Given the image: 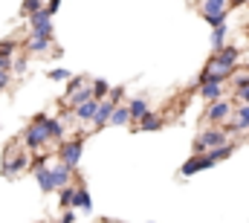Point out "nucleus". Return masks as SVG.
Instances as JSON below:
<instances>
[{"label": "nucleus", "instance_id": "nucleus-6", "mask_svg": "<svg viewBox=\"0 0 249 223\" xmlns=\"http://www.w3.org/2000/svg\"><path fill=\"white\" fill-rule=\"evenodd\" d=\"M226 116H229V102H212V108L206 111V119L212 122V125H220V122H226Z\"/></svg>", "mask_w": 249, "mask_h": 223}, {"label": "nucleus", "instance_id": "nucleus-23", "mask_svg": "<svg viewBox=\"0 0 249 223\" xmlns=\"http://www.w3.org/2000/svg\"><path fill=\"white\" fill-rule=\"evenodd\" d=\"M235 130H249V105L238 111V119H235Z\"/></svg>", "mask_w": 249, "mask_h": 223}, {"label": "nucleus", "instance_id": "nucleus-12", "mask_svg": "<svg viewBox=\"0 0 249 223\" xmlns=\"http://www.w3.org/2000/svg\"><path fill=\"white\" fill-rule=\"evenodd\" d=\"M70 168H64L61 163H55V166H50V177H53V186H64V183H70Z\"/></svg>", "mask_w": 249, "mask_h": 223}, {"label": "nucleus", "instance_id": "nucleus-18", "mask_svg": "<svg viewBox=\"0 0 249 223\" xmlns=\"http://www.w3.org/2000/svg\"><path fill=\"white\" fill-rule=\"evenodd\" d=\"M232 151H235V145L229 142V145H223V148H214V151H209L206 157H209V160H212V166H214V163H220V160H226V157H229Z\"/></svg>", "mask_w": 249, "mask_h": 223}, {"label": "nucleus", "instance_id": "nucleus-27", "mask_svg": "<svg viewBox=\"0 0 249 223\" xmlns=\"http://www.w3.org/2000/svg\"><path fill=\"white\" fill-rule=\"evenodd\" d=\"M9 67H12V58H3V56H0V73H9Z\"/></svg>", "mask_w": 249, "mask_h": 223}, {"label": "nucleus", "instance_id": "nucleus-2", "mask_svg": "<svg viewBox=\"0 0 249 223\" xmlns=\"http://www.w3.org/2000/svg\"><path fill=\"white\" fill-rule=\"evenodd\" d=\"M203 9V15H206V20L217 29V26H223V15H226V9H229V3L226 0H209V3H203L200 6Z\"/></svg>", "mask_w": 249, "mask_h": 223}, {"label": "nucleus", "instance_id": "nucleus-17", "mask_svg": "<svg viewBox=\"0 0 249 223\" xmlns=\"http://www.w3.org/2000/svg\"><path fill=\"white\" fill-rule=\"evenodd\" d=\"M139 122H142V125H139L142 130H160V128H162V119H160L157 113H145Z\"/></svg>", "mask_w": 249, "mask_h": 223}, {"label": "nucleus", "instance_id": "nucleus-26", "mask_svg": "<svg viewBox=\"0 0 249 223\" xmlns=\"http://www.w3.org/2000/svg\"><path fill=\"white\" fill-rule=\"evenodd\" d=\"M238 102H244V108L249 105V87H244V90H238Z\"/></svg>", "mask_w": 249, "mask_h": 223}, {"label": "nucleus", "instance_id": "nucleus-10", "mask_svg": "<svg viewBox=\"0 0 249 223\" xmlns=\"http://www.w3.org/2000/svg\"><path fill=\"white\" fill-rule=\"evenodd\" d=\"M72 206H75V209H81V212H90V209H93V203H90V194H87V188H84V186H75Z\"/></svg>", "mask_w": 249, "mask_h": 223}, {"label": "nucleus", "instance_id": "nucleus-7", "mask_svg": "<svg viewBox=\"0 0 249 223\" xmlns=\"http://www.w3.org/2000/svg\"><path fill=\"white\" fill-rule=\"evenodd\" d=\"M200 96L209 99V102H220V96H223V84H217V81H203Z\"/></svg>", "mask_w": 249, "mask_h": 223}, {"label": "nucleus", "instance_id": "nucleus-9", "mask_svg": "<svg viewBox=\"0 0 249 223\" xmlns=\"http://www.w3.org/2000/svg\"><path fill=\"white\" fill-rule=\"evenodd\" d=\"M203 168H212V160L203 154V157H194V160H188L186 166H183V177H191V174H197V171H203Z\"/></svg>", "mask_w": 249, "mask_h": 223}, {"label": "nucleus", "instance_id": "nucleus-22", "mask_svg": "<svg viewBox=\"0 0 249 223\" xmlns=\"http://www.w3.org/2000/svg\"><path fill=\"white\" fill-rule=\"evenodd\" d=\"M50 44H53L50 38H29V50H32V53H47Z\"/></svg>", "mask_w": 249, "mask_h": 223}, {"label": "nucleus", "instance_id": "nucleus-14", "mask_svg": "<svg viewBox=\"0 0 249 223\" xmlns=\"http://www.w3.org/2000/svg\"><path fill=\"white\" fill-rule=\"evenodd\" d=\"M96 108H99V102H84V105H78L75 108V116L81 119V122H93V116H96Z\"/></svg>", "mask_w": 249, "mask_h": 223}, {"label": "nucleus", "instance_id": "nucleus-29", "mask_svg": "<svg viewBox=\"0 0 249 223\" xmlns=\"http://www.w3.org/2000/svg\"><path fill=\"white\" fill-rule=\"evenodd\" d=\"M72 221H75V215H72V212H67V215L61 218V223H72Z\"/></svg>", "mask_w": 249, "mask_h": 223}, {"label": "nucleus", "instance_id": "nucleus-3", "mask_svg": "<svg viewBox=\"0 0 249 223\" xmlns=\"http://www.w3.org/2000/svg\"><path fill=\"white\" fill-rule=\"evenodd\" d=\"M81 148H84L81 139H70V142H64L61 145V166L72 171V168L78 166V160H81Z\"/></svg>", "mask_w": 249, "mask_h": 223}, {"label": "nucleus", "instance_id": "nucleus-15", "mask_svg": "<svg viewBox=\"0 0 249 223\" xmlns=\"http://www.w3.org/2000/svg\"><path fill=\"white\" fill-rule=\"evenodd\" d=\"M127 119H130L127 105H116V108H113V113H110V122H107V125H127Z\"/></svg>", "mask_w": 249, "mask_h": 223}, {"label": "nucleus", "instance_id": "nucleus-21", "mask_svg": "<svg viewBox=\"0 0 249 223\" xmlns=\"http://www.w3.org/2000/svg\"><path fill=\"white\" fill-rule=\"evenodd\" d=\"M223 38H226V23H223V26H217V29L212 32V47H214L217 53L223 50Z\"/></svg>", "mask_w": 249, "mask_h": 223}, {"label": "nucleus", "instance_id": "nucleus-20", "mask_svg": "<svg viewBox=\"0 0 249 223\" xmlns=\"http://www.w3.org/2000/svg\"><path fill=\"white\" fill-rule=\"evenodd\" d=\"M38 183H41V191H53V188H55V186H53V177H50V166L38 171Z\"/></svg>", "mask_w": 249, "mask_h": 223}, {"label": "nucleus", "instance_id": "nucleus-4", "mask_svg": "<svg viewBox=\"0 0 249 223\" xmlns=\"http://www.w3.org/2000/svg\"><path fill=\"white\" fill-rule=\"evenodd\" d=\"M29 26H32V38H50L53 41V20H50L47 9L38 12V15H32L29 18Z\"/></svg>", "mask_w": 249, "mask_h": 223}, {"label": "nucleus", "instance_id": "nucleus-24", "mask_svg": "<svg viewBox=\"0 0 249 223\" xmlns=\"http://www.w3.org/2000/svg\"><path fill=\"white\" fill-rule=\"evenodd\" d=\"M72 194H75V186L64 188V191H61V206H72Z\"/></svg>", "mask_w": 249, "mask_h": 223}, {"label": "nucleus", "instance_id": "nucleus-28", "mask_svg": "<svg viewBox=\"0 0 249 223\" xmlns=\"http://www.w3.org/2000/svg\"><path fill=\"white\" fill-rule=\"evenodd\" d=\"M6 84H9V73H0V90H3Z\"/></svg>", "mask_w": 249, "mask_h": 223}, {"label": "nucleus", "instance_id": "nucleus-8", "mask_svg": "<svg viewBox=\"0 0 249 223\" xmlns=\"http://www.w3.org/2000/svg\"><path fill=\"white\" fill-rule=\"evenodd\" d=\"M214 64H220V67H226V70H235V64H238V50L235 47H223L220 53H217V58H214Z\"/></svg>", "mask_w": 249, "mask_h": 223}, {"label": "nucleus", "instance_id": "nucleus-5", "mask_svg": "<svg viewBox=\"0 0 249 223\" xmlns=\"http://www.w3.org/2000/svg\"><path fill=\"white\" fill-rule=\"evenodd\" d=\"M50 139H47V133H44V128L35 122L32 128H26V133H23V145L26 148H32V151H38V148H44Z\"/></svg>", "mask_w": 249, "mask_h": 223}, {"label": "nucleus", "instance_id": "nucleus-25", "mask_svg": "<svg viewBox=\"0 0 249 223\" xmlns=\"http://www.w3.org/2000/svg\"><path fill=\"white\" fill-rule=\"evenodd\" d=\"M50 78H58V81H64V78H70V73H67V70H50Z\"/></svg>", "mask_w": 249, "mask_h": 223}, {"label": "nucleus", "instance_id": "nucleus-19", "mask_svg": "<svg viewBox=\"0 0 249 223\" xmlns=\"http://www.w3.org/2000/svg\"><path fill=\"white\" fill-rule=\"evenodd\" d=\"M127 113H130V119H142V116L148 113V105H145V99H133V102L127 105Z\"/></svg>", "mask_w": 249, "mask_h": 223}, {"label": "nucleus", "instance_id": "nucleus-13", "mask_svg": "<svg viewBox=\"0 0 249 223\" xmlns=\"http://www.w3.org/2000/svg\"><path fill=\"white\" fill-rule=\"evenodd\" d=\"M26 166H29V157H26V154H18V157H12V163H6V166H3V174H9V177H12V174L23 171Z\"/></svg>", "mask_w": 249, "mask_h": 223}, {"label": "nucleus", "instance_id": "nucleus-16", "mask_svg": "<svg viewBox=\"0 0 249 223\" xmlns=\"http://www.w3.org/2000/svg\"><path fill=\"white\" fill-rule=\"evenodd\" d=\"M67 99H70V105H72V108H78V105L90 102L93 96H90V90H87V87H78V90H72V93H70Z\"/></svg>", "mask_w": 249, "mask_h": 223}, {"label": "nucleus", "instance_id": "nucleus-1", "mask_svg": "<svg viewBox=\"0 0 249 223\" xmlns=\"http://www.w3.org/2000/svg\"><path fill=\"white\" fill-rule=\"evenodd\" d=\"M223 145H229V133L226 130H220V128H212V130H206V133H200V139L194 142V151H214V148H223Z\"/></svg>", "mask_w": 249, "mask_h": 223}, {"label": "nucleus", "instance_id": "nucleus-11", "mask_svg": "<svg viewBox=\"0 0 249 223\" xmlns=\"http://www.w3.org/2000/svg\"><path fill=\"white\" fill-rule=\"evenodd\" d=\"M110 113H113V105H110V102H99V108H96V116H93V125H96V128L107 125V122H110Z\"/></svg>", "mask_w": 249, "mask_h": 223}]
</instances>
